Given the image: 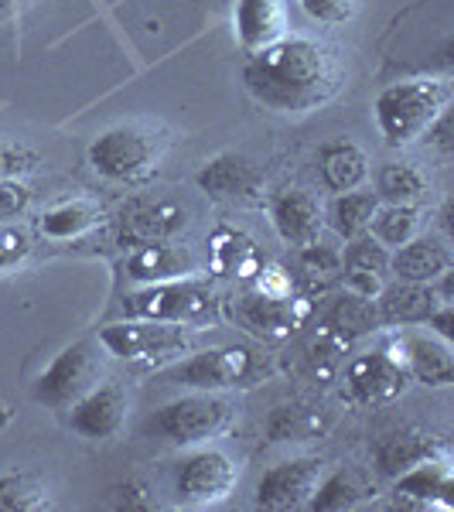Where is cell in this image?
Here are the masks:
<instances>
[{"label": "cell", "instance_id": "obj_30", "mask_svg": "<svg viewBox=\"0 0 454 512\" xmlns=\"http://www.w3.org/2000/svg\"><path fill=\"white\" fill-rule=\"evenodd\" d=\"M338 277H342V253L321 243L301 246V253H297V280L308 291H328Z\"/></svg>", "mask_w": 454, "mask_h": 512}, {"label": "cell", "instance_id": "obj_18", "mask_svg": "<svg viewBox=\"0 0 454 512\" xmlns=\"http://www.w3.org/2000/svg\"><path fill=\"white\" fill-rule=\"evenodd\" d=\"M390 270V256L386 246L376 243L369 236H356L349 243V250L342 253V277H345V291L369 297L376 301L383 291V274Z\"/></svg>", "mask_w": 454, "mask_h": 512}, {"label": "cell", "instance_id": "obj_4", "mask_svg": "<svg viewBox=\"0 0 454 512\" xmlns=\"http://www.w3.org/2000/svg\"><path fill=\"white\" fill-rule=\"evenodd\" d=\"M164 140L147 127H110L89 144V164L106 181H140L161 161Z\"/></svg>", "mask_w": 454, "mask_h": 512}, {"label": "cell", "instance_id": "obj_17", "mask_svg": "<svg viewBox=\"0 0 454 512\" xmlns=\"http://www.w3.org/2000/svg\"><path fill=\"white\" fill-rule=\"evenodd\" d=\"M390 270L400 280H410V284H434L437 277H444L451 270L448 239L437 236V233L407 239L403 246H396Z\"/></svg>", "mask_w": 454, "mask_h": 512}, {"label": "cell", "instance_id": "obj_15", "mask_svg": "<svg viewBox=\"0 0 454 512\" xmlns=\"http://www.w3.org/2000/svg\"><path fill=\"white\" fill-rule=\"evenodd\" d=\"M386 352L407 369V376L427 386H448L454 376L451 342H444L441 335H400Z\"/></svg>", "mask_w": 454, "mask_h": 512}, {"label": "cell", "instance_id": "obj_33", "mask_svg": "<svg viewBox=\"0 0 454 512\" xmlns=\"http://www.w3.org/2000/svg\"><path fill=\"white\" fill-rule=\"evenodd\" d=\"M376 195L390 205H414L424 195V175L414 164H383L376 175Z\"/></svg>", "mask_w": 454, "mask_h": 512}, {"label": "cell", "instance_id": "obj_5", "mask_svg": "<svg viewBox=\"0 0 454 512\" xmlns=\"http://www.w3.org/2000/svg\"><path fill=\"white\" fill-rule=\"evenodd\" d=\"M229 414V400H222L216 393H192L181 396V400L164 403L161 410H154L144 424V434L158 437L164 444H178V448H188V444H202L209 441L212 434H219L226 427Z\"/></svg>", "mask_w": 454, "mask_h": 512}, {"label": "cell", "instance_id": "obj_27", "mask_svg": "<svg viewBox=\"0 0 454 512\" xmlns=\"http://www.w3.org/2000/svg\"><path fill=\"white\" fill-rule=\"evenodd\" d=\"M52 509L48 485L31 472L0 475V512H41Z\"/></svg>", "mask_w": 454, "mask_h": 512}, {"label": "cell", "instance_id": "obj_24", "mask_svg": "<svg viewBox=\"0 0 454 512\" xmlns=\"http://www.w3.org/2000/svg\"><path fill=\"white\" fill-rule=\"evenodd\" d=\"M373 495H376L373 475L362 472V468H342V472L321 478L308 506L321 512H342V509H356L359 502L373 499Z\"/></svg>", "mask_w": 454, "mask_h": 512}, {"label": "cell", "instance_id": "obj_2", "mask_svg": "<svg viewBox=\"0 0 454 512\" xmlns=\"http://www.w3.org/2000/svg\"><path fill=\"white\" fill-rule=\"evenodd\" d=\"M448 106V86L431 79H407L393 82L376 96V123L379 134L390 147H407L417 137L431 134Z\"/></svg>", "mask_w": 454, "mask_h": 512}, {"label": "cell", "instance_id": "obj_13", "mask_svg": "<svg viewBox=\"0 0 454 512\" xmlns=\"http://www.w3.org/2000/svg\"><path fill=\"white\" fill-rule=\"evenodd\" d=\"M321 458H294L280 461L260 478L257 485V506L260 509H301L311 502L321 482Z\"/></svg>", "mask_w": 454, "mask_h": 512}, {"label": "cell", "instance_id": "obj_31", "mask_svg": "<svg viewBox=\"0 0 454 512\" xmlns=\"http://www.w3.org/2000/svg\"><path fill=\"white\" fill-rule=\"evenodd\" d=\"M103 219V212L96 209V205L89 202H65V205H55V209H48L45 216H41V233L48 239H76L82 233H89V229L96 226V222Z\"/></svg>", "mask_w": 454, "mask_h": 512}, {"label": "cell", "instance_id": "obj_39", "mask_svg": "<svg viewBox=\"0 0 454 512\" xmlns=\"http://www.w3.org/2000/svg\"><path fill=\"white\" fill-rule=\"evenodd\" d=\"M427 325H431L434 332L444 338V342H451V335H454V328H451V325H454V311H451V304H441V308H437L434 315L427 318Z\"/></svg>", "mask_w": 454, "mask_h": 512}, {"label": "cell", "instance_id": "obj_14", "mask_svg": "<svg viewBox=\"0 0 454 512\" xmlns=\"http://www.w3.org/2000/svg\"><path fill=\"white\" fill-rule=\"evenodd\" d=\"M127 390L120 383H96L86 396L72 403L69 427L86 441H110L127 420Z\"/></svg>", "mask_w": 454, "mask_h": 512}, {"label": "cell", "instance_id": "obj_21", "mask_svg": "<svg viewBox=\"0 0 454 512\" xmlns=\"http://www.w3.org/2000/svg\"><path fill=\"white\" fill-rule=\"evenodd\" d=\"M195 270V260L185 246H175L171 239L164 243L137 246L127 260V277L137 284H164V280H181Z\"/></svg>", "mask_w": 454, "mask_h": 512}, {"label": "cell", "instance_id": "obj_40", "mask_svg": "<svg viewBox=\"0 0 454 512\" xmlns=\"http://www.w3.org/2000/svg\"><path fill=\"white\" fill-rule=\"evenodd\" d=\"M21 7V0H0V21H7Z\"/></svg>", "mask_w": 454, "mask_h": 512}, {"label": "cell", "instance_id": "obj_35", "mask_svg": "<svg viewBox=\"0 0 454 512\" xmlns=\"http://www.w3.org/2000/svg\"><path fill=\"white\" fill-rule=\"evenodd\" d=\"M301 7L321 24H345L356 18L359 0H301Z\"/></svg>", "mask_w": 454, "mask_h": 512}, {"label": "cell", "instance_id": "obj_16", "mask_svg": "<svg viewBox=\"0 0 454 512\" xmlns=\"http://www.w3.org/2000/svg\"><path fill=\"white\" fill-rule=\"evenodd\" d=\"M270 216H274V229L280 239L291 246H308L318 243L321 226H325V212H321L318 198L304 188H284V192L274 195V205H270Z\"/></svg>", "mask_w": 454, "mask_h": 512}, {"label": "cell", "instance_id": "obj_9", "mask_svg": "<svg viewBox=\"0 0 454 512\" xmlns=\"http://www.w3.org/2000/svg\"><path fill=\"white\" fill-rule=\"evenodd\" d=\"M311 301L308 297H274V294H243L229 304V318L239 328H246L250 335L263 338V342H280V338H291L297 328L308 321Z\"/></svg>", "mask_w": 454, "mask_h": 512}, {"label": "cell", "instance_id": "obj_20", "mask_svg": "<svg viewBox=\"0 0 454 512\" xmlns=\"http://www.w3.org/2000/svg\"><path fill=\"white\" fill-rule=\"evenodd\" d=\"M287 31V0H239L236 4V35L246 52L274 45Z\"/></svg>", "mask_w": 454, "mask_h": 512}, {"label": "cell", "instance_id": "obj_34", "mask_svg": "<svg viewBox=\"0 0 454 512\" xmlns=\"http://www.w3.org/2000/svg\"><path fill=\"white\" fill-rule=\"evenodd\" d=\"M369 229H373L376 243L403 246L407 239L417 236L420 209H414V205H386V209H376V216H373V222H369Z\"/></svg>", "mask_w": 454, "mask_h": 512}, {"label": "cell", "instance_id": "obj_38", "mask_svg": "<svg viewBox=\"0 0 454 512\" xmlns=\"http://www.w3.org/2000/svg\"><path fill=\"white\" fill-rule=\"evenodd\" d=\"M38 164L35 154L28 147H18V144H7L0 140V178H14V175H24Z\"/></svg>", "mask_w": 454, "mask_h": 512}, {"label": "cell", "instance_id": "obj_8", "mask_svg": "<svg viewBox=\"0 0 454 512\" xmlns=\"http://www.w3.org/2000/svg\"><path fill=\"white\" fill-rule=\"evenodd\" d=\"M257 355L246 345H222V349H205L188 355L185 362H178L171 369V379L188 390L198 393H216V390H233V386H246L257 376Z\"/></svg>", "mask_w": 454, "mask_h": 512}, {"label": "cell", "instance_id": "obj_12", "mask_svg": "<svg viewBox=\"0 0 454 512\" xmlns=\"http://www.w3.org/2000/svg\"><path fill=\"white\" fill-rule=\"evenodd\" d=\"M407 379H410L407 369H403L386 349L359 355V359H352L349 369H345V383H349L352 400L362 403V407L393 403L396 396L407 390Z\"/></svg>", "mask_w": 454, "mask_h": 512}, {"label": "cell", "instance_id": "obj_1", "mask_svg": "<svg viewBox=\"0 0 454 512\" xmlns=\"http://www.w3.org/2000/svg\"><path fill=\"white\" fill-rule=\"evenodd\" d=\"M243 82L257 103L277 113H308L338 86V62L315 38H277L250 55Z\"/></svg>", "mask_w": 454, "mask_h": 512}, {"label": "cell", "instance_id": "obj_26", "mask_svg": "<svg viewBox=\"0 0 454 512\" xmlns=\"http://www.w3.org/2000/svg\"><path fill=\"white\" fill-rule=\"evenodd\" d=\"M379 209V195L376 192H342L332 202V229L345 239H356L369 233V222H373Z\"/></svg>", "mask_w": 454, "mask_h": 512}, {"label": "cell", "instance_id": "obj_11", "mask_svg": "<svg viewBox=\"0 0 454 512\" xmlns=\"http://www.w3.org/2000/svg\"><path fill=\"white\" fill-rule=\"evenodd\" d=\"M188 226V209L168 198H137L120 212V243L137 250L147 243H164Z\"/></svg>", "mask_w": 454, "mask_h": 512}, {"label": "cell", "instance_id": "obj_25", "mask_svg": "<svg viewBox=\"0 0 454 512\" xmlns=\"http://www.w3.org/2000/svg\"><path fill=\"white\" fill-rule=\"evenodd\" d=\"M253 164L239 154H222V158L209 161L202 171H198V188L209 195H219V198H233V195H243L253 188Z\"/></svg>", "mask_w": 454, "mask_h": 512}, {"label": "cell", "instance_id": "obj_28", "mask_svg": "<svg viewBox=\"0 0 454 512\" xmlns=\"http://www.w3.org/2000/svg\"><path fill=\"white\" fill-rule=\"evenodd\" d=\"M379 321V311H376V301H369V297H359V294H349L338 297L332 315H328V332L338 335L342 342H352V338L373 332V325Z\"/></svg>", "mask_w": 454, "mask_h": 512}, {"label": "cell", "instance_id": "obj_19", "mask_svg": "<svg viewBox=\"0 0 454 512\" xmlns=\"http://www.w3.org/2000/svg\"><path fill=\"white\" fill-rule=\"evenodd\" d=\"M451 465L441 458V454H427L420 458L414 468H407L403 475H396V502H417V506H448L451 499Z\"/></svg>", "mask_w": 454, "mask_h": 512}, {"label": "cell", "instance_id": "obj_32", "mask_svg": "<svg viewBox=\"0 0 454 512\" xmlns=\"http://www.w3.org/2000/svg\"><path fill=\"white\" fill-rule=\"evenodd\" d=\"M434 454V444L424 441V437H414V434H396V437H386L376 451V461H379V472L383 475H403L407 468H414L420 458Z\"/></svg>", "mask_w": 454, "mask_h": 512}, {"label": "cell", "instance_id": "obj_37", "mask_svg": "<svg viewBox=\"0 0 454 512\" xmlns=\"http://www.w3.org/2000/svg\"><path fill=\"white\" fill-rule=\"evenodd\" d=\"M31 205V188L14 178H0V222L18 219Z\"/></svg>", "mask_w": 454, "mask_h": 512}, {"label": "cell", "instance_id": "obj_10", "mask_svg": "<svg viewBox=\"0 0 454 512\" xmlns=\"http://www.w3.org/2000/svg\"><path fill=\"white\" fill-rule=\"evenodd\" d=\"M236 485V465L216 448L188 454L178 465L175 492L188 506H216Z\"/></svg>", "mask_w": 454, "mask_h": 512}, {"label": "cell", "instance_id": "obj_6", "mask_svg": "<svg viewBox=\"0 0 454 512\" xmlns=\"http://www.w3.org/2000/svg\"><path fill=\"white\" fill-rule=\"evenodd\" d=\"M216 311V294L212 287L195 284V280H164V284H144L140 291L123 297V315L147 318V321H171V325H188L202 321Z\"/></svg>", "mask_w": 454, "mask_h": 512}, {"label": "cell", "instance_id": "obj_29", "mask_svg": "<svg viewBox=\"0 0 454 512\" xmlns=\"http://www.w3.org/2000/svg\"><path fill=\"white\" fill-rule=\"evenodd\" d=\"M212 267H216L219 274H229V277L260 274L257 250L250 246V239L233 233V229H219V233L212 236Z\"/></svg>", "mask_w": 454, "mask_h": 512}, {"label": "cell", "instance_id": "obj_3", "mask_svg": "<svg viewBox=\"0 0 454 512\" xmlns=\"http://www.w3.org/2000/svg\"><path fill=\"white\" fill-rule=\"evenodd\" d=\"M99 349H106L117 359L140 362V366H168L192 352V335L171 321H147L127 318L117 325L99 328Z\"/></svg>", "mask_w": 454, "mask_h": 512}, {"label": "cell", "instance_id": "obj_7", "mask_svg": "<svg viewBox=\"0 0 454 512\" xmlns=\"http://www.w3.org/2000/svg\"><path fill=\"white\" fill-rule=\"evenodd\" d=\"M103 379V352L96 342H72L55 355L52 366L38 376L35 400L45 407L65 410L86 396Z\"/></svg>", "mask_w": 454, "mask_h": 512}, {"label": "cell", "instance_id": "obj_36", "mask_svg": "<svg viewBox=\"0 0 454 512\" xmlns=\"http://www.w3.org/2000/svg\"><path fill=\"white\" fill-rule=\"evenodd\" d=\"M28 253H31L28 233H24V229H14V226H4V222H0V270L18 267V263Z\"/></svg>", "mask_w": 454, "mask_h": 512}, {"label": "cell", "instance_id": "obj_22", "mask_svg": "<svg viewBox=\"0 0 454 512\" xmlns=\"http://www.w3.org/2000/svg\"><path fill=\"white\" fill-rule=\"evenodd\" d=\"M441 304V294L434 291L431 284H410V280H400L396 287H386L379 291V318L393 321V325H417V321H427Z\"/></svg>", "mask_w": 454, "mask_h": 512}, {"label": "cell", "instance_id": "obj_23", "mask_svg": "<svg viewBox=\"0 0 454 512\" xmlns=\"http://www.w3.org/2000/svg\"><path fill=\"white\" fill-rule=\"evenodd\" d=\"M318 171H321V181H325L328 192H335V195L356 192L369 175V158L362 154V147L352 144V140H332V144L321 147Z\"/></svg>", "mask_w": 454, "mask_h": 512}]
</instances>
